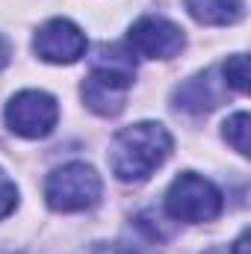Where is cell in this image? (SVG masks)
<instances>
[{
    "mask_svg": "<svg viewBox=\"0 0 251 254\" xmlns=\"http://www.w3.org/2000/svg\"><path fill=\"white\" fill-rule=\"evenodd\" d=\"M172 154V133L157 122H139L116 133L110 142V169L122 184L148 181Z\"/></svg>",
    "mask_w": 251,
    "mask_h": 254,
    "instance_id": "cell-1",
    "label": "cell"
},
{
    "mask_svg": "<svg viewBox=\"0 0 251 254\" xmlns=\"http://www.w3.org/2000/svg\"><path fill=\"white\" fill-rule=\"evenodd\" d=\"M136 63L125 48H101L89 77L83 80V101L98 116H119L125 110L127 89L133 86Z\"/></svg>",
    "mask_w": 251,
    "mask_h": 254,
    "instance_id": "cell-2",
    "label": "cell"
},
{
    "mask_svg": "<svg viewBox=\"0 0 251 254\" xmlns=\"http://www.w3.org/2000/svg\"><path fill=\"white\" fill-rule=\"evenodd\" d=\"M166 213L175 222H189V225L213 222L222 213V192L207 178L195 172H184L172 181L166 192Z\"/></svg>",
    "mask_w": 251,
    "mask_h": 254,
    "instance_id": "cell-3",
    "label": "cell"
},
{
    "mask_svg": "<svg viewBox=\"0 0 251 254\" xmlns=\"http://www.w3.org/2000/svg\"><path fill=\"white\" fill-rule=\"evenodd\" d=\"M45 198L60 213H77L89 210L101 201V178L86 163H68L45 181Z\"/></svg>",
    "mask_w": 251,
    "mask_h": 254,
    "instance_id": "cell-4",
    "label": "cell"
},
{
    "mask_svg": "<svg viewBox=\"0 0 251 254\" xmlns=\"http://www.w3.org/2000/svg\"><path fill=\"white\" fill-rule=\"evenodd\" d=\"M60 119V107L48 92H18L9 104H6V125L12 133L24 136V139H42L48 136Z\"/></svg>",
    "mask_w": 251,
    "mask_h": 254,
    "instance_id": "cell-5",
    "label": "cell"
},
{
    "mask_svg": "<svg viewBox=\"0 0 251 254\" xmlns=\"http://www.w3.org/2000/svg\"><path fill=\"white\" fill-rule=\"evenodd\" d=\"M127 45L133 54H139L145 60H172L184 48V30L166 18L145 15L130 27Z\"/></svg>",
    "mask_w": 251,
    "mask_h": 254,
    "instance_id": "cell-6",
    "label": "cell"
},
{
    "mask_svg": "<svg viewBox=\"0 0 251 254\" xmlns=\"http://www.w3.org/2000/svg\"><path fill=\"white\" fill-rule=\"evenodd\" d=\"M33 51L54 65H71L86 54V36L77 24H71L68 18H54L48 21L36 39H33Z\"/></svg>",
    "mask_w": 251,
    "mask_h": 254,
    "instance_id": "cell-7",
    "label": "cell"
},
{
    "mask_svg": "<svg viewBox=\"0 0 251 254\" xmlns=\"http://www.w3.org/2000/svg\"><path fill=\"white\" fill-rule=\"evenodd\" d=\"M178 107L187 110V113H210L213 107H219V89H216V80H213V71H204L198 77L187 80L178 95H175Z\"/></svg>",
    "mask_w": 251,
    "mask_h": 254,
    "instance_id": "cell-8",
    "label": "cell"
},
{
    "mask_svg": "<svg viewBox=\"0 0 251 254\" xmlns=\"http://www.w3.org/2000/svg\"><path fill=\"white\" fill-rule=\"evenodd\" d=\"M187 9L195 21L213 24V27L237 24V21L246 15L243 0H187Z\"/></svg>",
    "mask_w": 251,
    "mask_h": 254,
    "instance_id": "cell-9",
    "label": "cell"
},
{
    "mask_svg": "<svg viewBox=\"0 0 251 254\" xmlns=\"http://www.w3.org/2000/svg\"><path fill=\"white\" fill-rule=\"evenodd\" d=\"M249 113H237L225 122V139L228 145H234L243 157H249Z\"/></svg>",
    "mask_w": 251,
    "mask_h": 254,
    "instance_id": "cell-10",
    "label": "cell"
},
{
    "mask_svg": "<svg viewBox=\"0 0 251 254\" xmlns=\"http://www.w3.org/2000/svg\"><path fill=\"white\" fill-rule=\"evenodd\" d=\"M225 83L240 95L249 92V57L246 54H234L225 63Z\"/></svg>",
    "mask_w": 251,
    "mask_h": 254,
    "instance_id": "cell-11",
    "label": "cell"
},
{
    "mask_svg": "<svg viewBox=\"0 0 251 254\" xmlns=\"http://www.w3.org/2000/svg\"><path fill=\"white\" fill-rule=\"evenodd\" d=\"M15 204H18V190H15V184L0 172V219L9 216V213L15 210Z\"/></svg>",
    "mask_w": 251,
    "mask_h": 254,
    "instance_id": "cell-12",
    "label": "cell"
},
{
    "mask_svg": "<svg viewBox=\"0 0 251 254\" xmlns=\"http://www.w3.org/2000/svg\"><path fill=\"white\" fill-rule=\"evenodd\" d=\"M89 254H136V252L125 243H98Z\"/></svg>",
    "mask_w": 251,
    "mask_h": 254,
    "instance_id": "cell-13",
    "label": "cell"
},
{
    "mask_svg": "<svg viewBox=\"0 0 251 254\" xmlns=\"http://www.w3.org/2000/svg\"><path fill=\"white\" fill-rule=\"evenodd\" d=\"M234 254H249V231H243L240 240L234 243Z\"/></svg>",
    "mask_w": 251,
    "mask_h": 254,
    "instance_id": "cell-14",
    "label": "cell"
},
{
    "mask_svg": "<svg viewBox=\"0 0 251 254\" xmlns=\"http://www.w3.org/2000/svg\"><path fill=\"white\" fill-rule=\"evenodd\" d=\"M6 65H9V42L0 36V71H3Z\"/></svg>",
    "mask_w": 251,
    "mask_h": 254,
    "instance_id": "cell-15",
    "label": "cell"
}]
</instances>
